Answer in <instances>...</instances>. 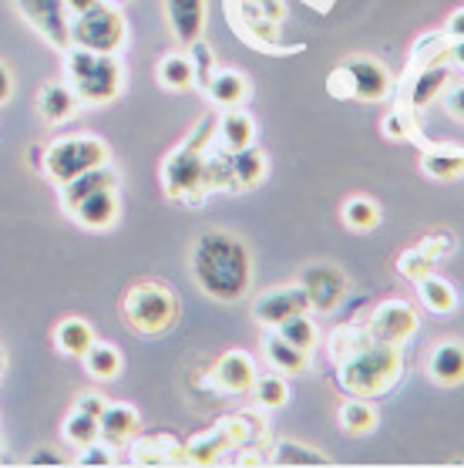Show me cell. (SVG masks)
<instances>
[{"label":"cell","mask_w":464,"mask_h":468,"mask_svg":"<svg viewBox=\"0 0 464 468\" xmlns=\"http://www.w3.org/2000/svg\"><path fill=\"white\" fill-rule=\"evenodd\" d=\"M269 172V159L259 149H243V152H226V182H232V189H256Z\"/></svg>","instance_id":"2e32d148"},{"label":"cell","mask_w":464,"mask_h":468,"mask_svg":"<svg viewBox=\"0 0 464 468\" xmlns=\"http://www.w3.org/2000/svg\"><path fill=\"white\" fill-rule=\"evenodd\" d=\"M78 105H81V98L74 95V88L58 85V81H47V85L41 88V95H37V112H41V118L47 125L68 122V118L78 112Z\"/></svg>","instance_id":"ffe728a7"},{"label":"cell","mask_w":464,"mask_h":468,"mask_svg":"<svg viewBox=\"0 0 464 468\" xmlns=\"http://www.w3.org/2000/svg\"><path fill=\"white\" fill-rule=\"evenodd\" d=\"M189 270L195 287L219 303H236L253 287V256L249 246L229 229H206L192 243Z\"/></svg>","instance_id":"6da1fadb"},{"label":"cell","mask_w":464,"mask_h":468,"mask_svg":"<svg viewBox=\"0 0 464 468\" xmlns=\"http://www.w3.org/2000/svg\"><path fill=\"white\" fill-rule=\"evenodd\" d=\"M68 213L85 226V229H108L118 219V196L115 189H95L88 192V196H81Z\"/></svg>","instance_id":"9a60e30c"},{"label":"cell","mask_w":464,"mask_h":468,"mask_svg":"<svg viewBox=\"0 0 464 468\" xmlns=\"http://www.w3.org/2000/svg\"><path fill=\"white\" fill-rule=\"evenodd\" d=\"M431 266H434V260L424 253L421 246H411V250H404V253L397 256V270H401L411 283H417L421 277H427V273H431Z\"/></svg>","instance_id":"d590c367"},{"label":"cell","mask_w":464,"mask_h":468,"mask_svg":"<svg viewBox=\"0 0 464 468\" xmlns=\"http://www.w3.org/2000/svg\"><path fill=\"white\" fill-rule=\"evenodd\" d=\"M138 428H142V418L132 405H105L98 415V431L111 445H125L128 438L138 435Z\"/></svg>","instance_id":"ac0fdd59"},{"label":"cell","mask_w":464,"mask_h":468,"mask_svg":"<svg viewBox=\"0 0 464 468\" xmlns=\"http://www.w3.org/2000/svg\"><path fill=\"white\" fill-rule=\"evenodd\" d=\"M115 172L111 169H105V165H98V169H91V172H85V176H78V179H71V182H64L61 186V196H64V206L71 209L81 196H88V192H95V189H115Z\"/></svg>","instance_id":"f1b7e54d"},{"label":"cell","mask_w":464,"mask_h":468,"mask_svg":"<svg viewBox=\"0 0 464 468\" xmlns=\"http://www.w3.org/2000/svg\"><path fill=\"white\" fill-rule=\"evenodd\" d=\"M206 186V155L195 145L172 152L169 165H165V189L169 196H185L189 199L192 189Z\"/></svg>","instance_id":"7c38bea8"},{"label":"cell","mask_w":464,"mask_h":468,"mask_svg":"<svg viewBox=\"0 0 464 468\" xmlns=\"http://www.w3.org/2000/svg\"><path fill=\"white\" fill-rule=\"evenodd\" d=\"M37 452H41V455H34L31 462H61V458H58V455H51L54 448H37Z\"/></svg>","instance_id":"f6af8a7d"},{"label":"cell","mask_w":464,"mask_h":468,"mask_svg":"<svg viewBox=\"0 0 464 468\" xmlns=\"http://www.w3.org/2000/svg\"><path fill=\"white\" fill-rule=\"evenodd\" d=\"M444 88H448V68H424L421 75L414 78V85H411V105L414 108L431 105Z\"/></svg>","instance_id":"d6a6232c"},{"label":"cell","mask_w":464,"mask_h":468,"mask_svg":"<svg viewBox=\"0 0 464 468\" xmlns=\"http://www.w3.org/2000/svg\"><path fill=\"white\" fill-rule=\"evenodd\" d=\"M219 142L226 152H243L256 142V122L243 108H226L219 118Z\"/></svg>","instance_id":"603a6c76"},{"label":"cell","mask_w":464,"mask_h":468,"mask_svg":"<svg viewBox=\"0 0 464 468\" xmlns=\"http://www.w3.org/2000/svg\"><path fill=\"white\" fill-rule=\"evenodd\" d=\"M424 371L434 384L441 388H458L464 384V341L461 337H441L434 341V347L427 351Z\"/></svg>","instance_id":"8fae6325"},{"label":"cell","mask_w":464,"mask_h":468,"mask_svg":"<svg viewBox=\"0 0 464 468\" xmlns=\"http://www.w3.org/2000/svg\"><path fill=\"white\" fill-rule=\"evenodd\" d=\"M263 351H266V357H269V364H273V371H283V374L310 371V351L283 341L276 330H266L263 334Z\"/></svg>","instance_id":"d6986e66"},{"label":"cell","mask_w":464,"mask_h":468,"mask_svg":"<svg viewBox=\"0 0 464 468\" xmlns=\"http://www.w3.org/2000/svg\"><path fill=\"white\" fill-rule=\"evenodd\" d=\"M448 37H464V7H458V11H451V17H448Z\"/></svg>","instance_id":"b9f144b4"},{"label":"cell","mask_w":464,"mask_h":468,"mask_svg":"<svg viewBox=\"0 0 464 468\" xmlns=\"http://www.w3.org/2000/svg\"><path fill=\"white\" fill-rule=\"evenodd\" d=\"M125 37H128L125 17H121L115 7L98 4V7H91V11L74 17V41H78V48L115 54L118 48L125 44Z\"/></svg>","instance_id":"52a82bcc"},{"label":"cell","mask_w":464,"mask_h":468,"mask_svg":"<svg viewBox=\"0 0 464 468\" xmlns=\"http://www.w3.org/2000/svg\"><path fill=\"white\" fill-rule=\"evenodd\" d=\"M451 61H454V68L464 71V37H458V41L451 44Z\"/></svg>","instance_id":"ee69618b"},{"label":"cell","mask_w":464,"mask_h":468,"mask_svg":"<svg viewBox=\"0 0 464 468\" xmlns=\"http://www.w3.org/2000/svg\"><path fill=\"white\" fill-rule=\"evenodd\" d=\"M256 361L246 351H226L212 367V381L222 394H246L256 381Z\"/></svg>","instance_id":"4fadbf2b"},{"label":"cell","mask_w":464,"mask_h":468,"mask_svg":"<svg viewBox=\"0 0 464 468\" xmlns=\"http://www.w3.org/2000/svg\"><path fill=\"white\" fill-rule=\"evenodd\" d=\"M249 391H253L256 405L266 408V411L286 408V401H290V384H286L283 374H256V381Z\"/></svg>","instance_id":"f546056e"},{"label":"cell","mask_w":464,"mask_h":468,"mask_svg":"<svg viewBox=\"0 0 464 468\" xmlns=\"http://www.w3.org/2000/svg\"><path fill=\"white\" fill-rule=\"evenodd\" d=\"M340 219H343V226L353 229V233H370V229L380 226V203L370 199V196H350V199H343V206H340Z\"/></svg>","instance_id":"4316f807"},{"label":"cell","mask_w":464,"mask_h":468,"mask_svg":"<svg viewBox=\"0 0 464 468\" xmlns=\"http://www.w3.org/2000/svg\"><path fill=\"white\" fill-rule=\"evenodd\" d=\"M64 438H68V445H74V448H85V445H91V441H98V438H101L98 418L74 408V415L64 421Z\"/></svg>","instance_id":"e575fe53"},{"label":"cell","mask_w":464,"mask_h":468,"mask_svg":"<svg viewBox=\"0 0 464 468\" xmlns=\"http://www.w3.org/2000/svg\"><path fill=\"white\" fill-rule=\"evenodd\" d=\"M377 405L370 401V398H353L350 394L347 401L337 408V425L343 435H353V438H364V435H374L377 431Z\"/></svg>","instance_id":"e0dca14e"},{"label":"cell","mask_w":464,"mask_h":468,"mask_svg":"<svg viewBox=\"0 0 464 468\" xmlns=\"http://www.w3.org/2000/svg\"><path fill=\"white\" fill-rule=\"evenodd\" d=\"M269 330H276L283 341L296 344V347H303V351H313L320 337V330H317V324H313V317H310V310H306V314H293V317H286L279 327H269Z\"/></svg>","instance_id":"4dcf8cb0"},{"label":"cell","mask_w":464,"mask_h":468,"mask_svg":"<svg viewBox=\"0 0 464 468\" xmlns=\"http://www.w3.org/2000/svg\"><path fill=\"white\" fill-rule=\"evenodd\" d=\"M155 75H159V85L169 88V91H189L195 81H199V68L189 54H165L159 64H155Z\"/></svg>","instance_id":"cb8c5ba5"},{"label":"cell","mask_w":464,"mask_h":468,"mask_svg":"<svg viewBox=\"0 0 464 468\" xmlns=\"http://www.w3.org/2000/svg\"><path fill=\"white\" fill-rule=\"evenodd\" d=\"M232 448L229 435L222 431V425H216V431H206V435L192 438V445L185 448L189 452V462H199V465H212V462H219V455Z\"/></svg>","instance_id":"1f68e13d"},{"label":"cell","mask_w":464,"mask_h":468,"mask_svg":"<svg viewBox=\"0 0 464 468\" xmlns=\"http://www.w3.org/2000/svg\"><path fill=\"white\" fill-rule=\"evenodd\" d=\"M417 246H421L424 253H427L434 260V263H438L441 256H448L454 250V239L448 233H431V236H424V239Z\"/></svg>","instance_id":"8d00e7d4"},{"label":"cell","mask_w":464,"mask_h":468,"mask_svg":"<svg viewBox=\"0 0 464 468\" xmlns=\"http://www.w3.org/2000/svg\"><path fill=\"white\" fill-rule=\"evenodd\" d=\"M68 75H71L74 95L88 105H105L121 91V64L111 54L74 48L68 58Z\"/></svg>","instance_id":"277c9868"},{"label":"cell","mask_w":464,"mask_h":468,"mask_svg":"<svg viewBox=\"0 0 464 468\" xmlns=\"http://www.w3.org/2000/svg\"><path fill=\"white\" fill-rule=\"evenodd\" d=\"M47 172L58 186L78 179L85 172L98 169L108 162V145L101 139H91V135H71V139H58L47 149Z\"/></svg>","instance_id":"8992f818"},{"label":"cell","mask_w":464,"mask_h":468,"mask_svg":"<svg viewBox=\"0 0 464 468\" xmlns=\"http://www.w3.org/2000/svg\"><path fill=\"white\" fill-rule=\"evenodd\" d=\"M165 17L175 41L192 48L206 31V0H165Z\"/></svg>","instance_id":"5bb4252c"},{"label":"cell","mask_w":464,"mask_h":468,"mask_svg":"<svg viewBox=\"0 0 464 468\" xmlns=\"http://www.w3.org/2000/svg\"><path fill=\"white\" fill-rule=\"evenodd\" d=\"M81 361H85L88 374H91L95 381H115L118 374H121V367H125L121 351H118L115 344H101V341L91 344Z\"/></svg>","instance_id":"83f0119b"},{"label":"cell","mask_w":464,"mask_h":468,"mask_svg":"<svg viewBox=\"0 0 464 468\" xmlns=\"http://www.w3.org/2000/svg\"><path fill=\"white\" fill-rule=\"evenodd\" d=\"M121 314L132 330L145 337H162L179 320V297L162 280H138L121 300Z\"/></svg>","instance_id":"3957f363"},{"label":"cell","mask_w":464,"mask_h":468,"mask_svg":"<svg viewBox=\"0 0 464 468\" xmlns=\"http://www.w3.org/2000/svg\"><path fill=\"white\" fill-rule=\"evenodd\" d=\"M209 98L222 108H239L249 98V81L243 71H232V68H219L209 71Z\"/></svg>","instance_id":"44dd1931"},{"label":"cell","mask_w":464,"mask_h":468,"mask_svg":"<svg viewBox=\"0 0 464 468\" xmlns=\"http://www.w3.org/2000/svg\"><path fill=\"white\" fill-rule=\"evenodd\" d=\"M421 172L434 182H451L464 176V145H441L421 155Z\"/></svg>","instance_id":"7402d4cb"},{"label":"cell","mask_w":464,"mask_h":468,"mask_svg":"<svg viewBox=\"0 0 464 468\" xmlns=\"http://www.w3.org/2000/svg\"><path fill=\"white\" fill-rule=\"evenodd\" d=\"M417 297H421L424 307L431 310V314H438V317H444V314H451V310L458 307V290L444 277H438V273H427V277L417 280Z\"/></svg>","instance_id":"484cf974"},{"label":"cell","mask_w":464,"mask_h":468,"mask_svg":"<svg viewBox=\"0 0 464 468\" xmlns=\"http://www.w3.org/2000/svg\"><path fill=\"white\" fill-rule=\"evenodd\" d=\"M444 112L458 122H464V85H454L444 91Z\"/></svg>","instance_id":"f35d334b"},{"label":"cell","mask_w":464,"mask_h":468,"mask_svg":"<svg viewBox=\"0 0 464 468\" xmlns=\"http://www.w3.org/2000/svg\"><path fill=\"white\" fill-rule=\"evenodd\" d=\"M269 462H276V465H330V458L323 452L300 445V441H276Z\"/></svg>","instance_id":"836d02e7"},{"label":"cell","mask_w":464,"mask_h":468,"mask_svg":"<svg viewBox=\"0 0 464 468\" xmlns=\"http://www.w3.org/2000/svg\"><path fill=\"white\" fill-rule=\"evenodd\" d=\"M98 4H101V0H68V7L74 11V17H78V14H85V11H91V7H98Z\"/></svg>","instance_id":"7bdbcfd3"},{"label":"cell","mask_w":464,"mask_h":468,"mask_svg":"<svg viewBox=\"0 0 464 468\" xmlns=\"http://www.w3.org/2000/svg\"><path fill=\"white\" fill-rule=\"evenodd\" d=\"M14 95V75H11V68L0 61V105H7Z\"/></svg>","instance_id":"60d3db41"},{"label":"cell","mask_w":464,"mask_h":468,"mask_svg":"<svg viewBox=\"0 0 464 468\" xmlns=\"http://www.w3.org/2000/svg\"><path fill=\"white\" fill-rule=\"evenodd\" d=\"M330 81H343V88H333L337 98H353V101H384L391 95V71L384 68V61L370 58V54H350L333 68Z\"/></svg>","instance_id":"5b68a950"},{"label":"cell","mask_w":464,"mask_h":468,"mask_svg":"<svg viewBox=\"0 0 464 468\" xmlns=\"http://www.w3.org/2000/svg\"><path fill=\"white\" fill-rule=\"evenodd\" d=\"M384 135L394 142H404L411 132H407V118H404V112H391V115L384 118Z\"/></svg>","instance_id":"74e56055"},{"label":"cell","mask_w":464,"mask_h":468,"mask_svg":"<svg viewBox=\"0 0 464 468\" xmlns=\"http://www.w3.org/2000/svg\"><path fill=\"white\" fill-rule=\"evenodd\" d=\"M300 287H303L306 300H310V310L333 314L340 307V300L347 297L350 280L337 263H310L300 273Z\"/></svg>","instance_id":"9c48e42d"},{"label":"cell","mask_w":464,"mask_h":468,"mask_svg":"<svg viewBox=\"0 0 464 468\" xmlns=\"http://www.w3.org/2000/svg\"><path fill=\"white\" fill-rule=\"evenodd\" d=\"M108 401L101 398V394L95 391H85V394H78V411H85V415H101V408H105Z\"/></svg>","instance_id":"ab89813d"},{"label":"cell","mask_w":464,"mask_h":468,"mask_svg":"<svg viewBox=\"0 0 464 468\" xmlns=\"http://www.w3.org/2000/svg\"><path fill=\"white\" fill-rule=\"evenodd\" d=\"M421 327V317H417V310L401 297H391V300H380L374 314L367 320V334L374 341H384V344H404L411 341L414 334Z\"/></svg>","instance_id":"ba28073f"},{"label":"cell","mask_w":464,"mask_h":468,"mask_svg":"<svg viewBox=\"0 0 464 468\" xmlns=\"http://www.w3.org/2000/svg\"><path fill=\"white\" fill-rule=\"evenodd\" d=\"M404 378V354L397 344L367 341L337 361V384L353 398H380Z\"/></svg>","instance_id":"7a4b0ae2"},{"label":"cell","mask_w":464,"mask_h":468,"mask_svg":"<svg viewBox=\"0 0 464 468\" xmlns=\"http://www.w3.org/2000/svg\"><path fill=\"white\" fill-rule=\"evenodd\" d=\"M54 344L68 357H85V351L95 344V330H91V324L85 317H64L54 327Z\"/></svg>","instance_id":"d4e9b609"},{"label":"cell","mask_w":464,"mask_h":468,"mask_svg":"<svg viewBox=\"0 0 464 468\" xmlns=\"http://www.w3.org/2000/svg\"><path fill=\"white\" fill-rule=\"evenodd\" d=\"M310 310V300H306L300 280L296 283H279V287H269L266 293L253 300V317L256 324L263 327H279L286 317L293 314H306Z\"/></svg>","instance_id":"30bf717a"}]
</instances>
